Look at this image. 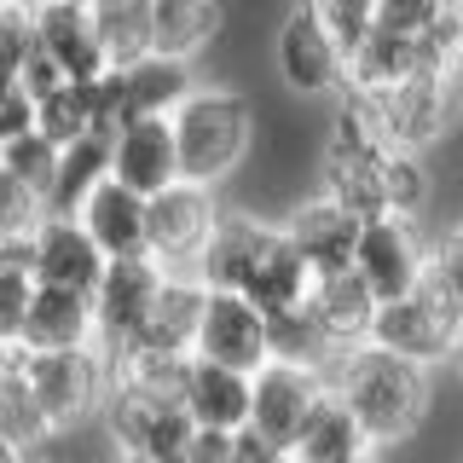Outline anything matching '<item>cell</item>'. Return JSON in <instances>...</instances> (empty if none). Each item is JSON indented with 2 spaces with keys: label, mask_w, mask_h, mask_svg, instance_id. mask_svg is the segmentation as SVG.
Returning <instances> with one entry per match:
<instances>
[{
  "label": "cell",
  "mask_w": 463,
  "mask_h": 463,
  "mask_svg": "<svg viewBox=\"0 0 463 463\" xmlns=\"http://www.w3.org/2000/svg\"><path fill=\"white\" fill-rule=\"evenodd\" d=\"M336 388L354 405V417L365 423L371 446L405 440L429 411V365L405 354H388L376 342H354L336 354Z\"/></svg>",
  "instance_id": "6da1fadb"
},
{
  "label": "cell",
  "mask_w": 463,
  "mask_h": 463,
  "mask_svg": "<svg viewBox=\"0 0 463 463\" xmlns=\"http://www.w3.org/2000/svg\"><path fill=\"white\" fill-rule=\"evenodd\" d=\"M168 122H174V151H180V180L197 185H221L250 156L255 139V116L232 87H192L168 110Z\"/></svg>",
  "instance_id": "7a4b0ae2"
},
{
  "label": "cell",
  "mask_w": 463,
  "mask_h": 463,
  "mask_svg": "<svg viewBox=\"0 0 463 463\" xmlns=\"http://www.w3.org/2000/svg\"><path fill=\"white\" fill-rule=\"evenodd\" d=\"M359 116L383 134L394 151H429L434 139L452 128L458 116V81L452 76H429V70H411L400 81H383V87H365L354 93Z\"/></svg>",
  "instance_id": "3957f363"
},
{
  "label": "cell",
  "mask_w": 463,
  "mask_h": 463,
  "mask_svg": "<svg viewBox=\"0 0 463 463\" xmlns=\"http://www.w3.org/2000/svg\"><path fill=\"white\" fill-rule=\"evenodd\" d=\"M18 365L35 388L41 411L52 429H76L81 417H93L105 405V354L99 347H18Z\"/></svg>",
  "instance_id": "277c9868"
},
{
  "label": "cell",
  "mask_w": 463,
  "mask_h": 463,
  "mask_svg": "<svg viewBox=\"0 0 463 463\" xmlns=\"http://www.w3.org/2000/svg\"><path fill=\"white\" fill-rule=\"evenodd\" d=\"M388 163H394V145L359 116V105H347L325 145V192L359 214H388Z\"/></svg>",
  "instance_id": "5b68a950"
},
{
  "label": "cell",
  "mask_w": 463,
  "mask_h": 463,
  "mask_svg": "<svg viewBox=\"0 0 463 463\" xmlns=\"http://www.w3.org/2000/svg\"><path fill=\"white\" fill-rule=\"evenodd\" d=\"M318 388H325L318 365H307L301 354H284V347H279V354H267L250 371V429L279 458H289V446H296L301 423H307Z\"/></svg>",
  "instance_id": "8992f818"
},
{
  "label": "cell",
  "mask_w": 463,
  "mask_h": 463,
  "mask_svg": "<svg viewBox=\"0 0 463 463\" xmlns=\"http://www.w3.org/2000/svg\"><path fill=\"white\" fill-rule=\"evenodd\" d=\"M105 423H110V440L128 458H151V463H185V446H192V429H197L180 400L139 394L128 383H110Z\"/></svg>",
  "instance_id": "52a82bcc"
},
{
  "label": "cell",
  "mask_w": 463,
  "mask_h": 463,
  "mask_svg": "<svg viewBox=\"0 0 463 463\" xmlns=\"http://www.w3.org/2000/svg\"><path fill=\"white\" fill-rule=\"evenodd\" d=\"M214 185L197 180H168L163 192L145 197V250L163 260L168 272H192L203 243L214 232Z\"/></svg>",
  "instance_id": "ba28073f"
},
{
  "label": "cell",
  "mask_w": 463,
  "mask_h": 463,
  "mask_svg": "<svg viewBox=\"0 0 463 463\" xmlns=\"http://www.w3.org/2000/svg\"><path fill=\"white\" fill-rule=\"evenodd\" d=\"M192 354L214 359V365L255 371L260 359L272 354V318L260 313L243 289H209V296H203V318H197Z\"/></svg>",
  "instance_id": "9c48e42d"
},
{
  "label": "cell",
  "mask_w": 463,
  "mask_h": 463,
  "mask_svg": "<svg viewBox=\"0 0 463 463\" xmlns=\"http://www.w3.org/2000/svg\"><path fill=\"white\" fill-rule=\"evenodd\" d=\"M429 243L417 238V214H365L354 243V272L371 284L376 301H394L417 284Z\"/></svg>",
  "instance_id": "30bf717a"
},
{
  "label": "cell",
  "mask_w": 463,
  "mask_h": 463,
  "mask_svg": "<svg viewBox=\"0 0 463 463\" xmlns=\"http://www.w3.org/2000/svg\"><path fill=\"white\" fill-rule=\"evenodd\" d=\"M163 272L168 267L151 250L110 255L105 260V272H99V284H93V318H99V342H105V347H122V342L139 336V325H145V313H151V296H156V284H163Z\"/></svg>",
  "instance_id": "8fae6325"
},
{
  "label": "cell",
  "mask_w": 463,
  "mask_h": 463,
  "mask_svg": "<svg viewBox=\"0 0 463 463\" xmlns=\"http://www.w3.org/2000/svg\"><path fill=\"white\" fill-rule=\"evenodd\" d=\"M359 226H365V214H359V209H347L342 197L318 192V197L301 203V209H289L284 238L301 250V260H307L313 279H318V272H342V267H354Z\"/></svg>",
  "instance_id": "7c38bea8"
},
{
  "label": "cell",
  "mask_w": 463,
  "mask_h": 463,
  "mask_svg": "<svg viewBox=\"0 0 463 463\" xmlns=\"http://www.w3.org/2000/svg\"><path fill=\"white\" fill-rule=\"evenodd\" d=\"M301 313H307L318 347H330V359H336L342 347H354V342L371 336L376 296H371V284L359 279L354 267H342V272H318L313 289H307V307H301Z\"/></svg>",
  "instance_id": "4fadbf2b"
},
{
  "label": "cell",
  "mask_w": 463,
  "mask_h": 463,
  "mask_svg": "<svg viewBox=\"0 0 463 463\" xmlns=\"http://www.w3.org/2000/svg\"><path fill=\"white\" fill-rule=\"evenodd\" d=\"M105 250L93 243V232H87L76 214H41L35 238H29V267H35L41 284H70V289H87L93 296L99 272H105Z\"/></svg>",
  "instance_id": "5bb4252c"
},
{
  "label": "cell",
  "mask_w": 463,
  "mask_h": 463,
  "mask_svg": "<svg viewBox=\"0 0 463 463\" xmlns=\"http://www.w3.org/2000/svg\"><path fill=\"white\" fill-rule=\"evenodd\" d=\"M365 342L388 347V354H405L417 365H440V359H452V318L440 307H429L417 289H405L394 301H376Z\"/></svg>",
  "instance_id": "9a60e30c"
},
{
  "label": "cell",
  "mask_w": 463,
  "mask_h": 463,
  "mask_svg": "<svg viewBox=\"0 0 463 463\" xmlns=\"http://www.w3.org/2000/svg\"><path fill=\"white\" fill-rule=\"evenodd\" d=\"M279 76L289 93H330L342 87V47L307 0H296V12L279 29Z\"/></svg>",
  "instance_id": "2e32d148"
},
{
  "label": "cell",
  "mask_w": 463,
  "mask_h": 463,
  "mask_svg": "<svg viewBox=\"0 0 463 463\" xmlns=\"http://www.w3.org/2000/svg\"><path fill=\"white\" fill-rule=\"evenodd\" d=\"M110 174L122 185H134V192H163L168 180H180V151H174V122L168 116H128L122 128H116L110 139Z\"/></svg>",
  "instance_id": "e0dca14e"
},
{
  "label": "cell",
  "mask_w": 463,
  "mask_h": 463,
  "mask_svg": "<svg viewBox=\"0 0 463 463\" xmlns=\"http://www.w3.org/2000/svg\"><path fill=\"white\" fill-rule=\"evenodd\" d=\"M35 41L64 64L70 81H93L110 70L105 41H99L93 6L87 0H35Z\"/></svg>",
  "instance_id": "ac0fdd59"
},
{
  "label": "cell",
  "mask_w": 463,
  "mask_h": 463,
  "mask_svg": "<svg viewBox=\"0 0 463 463\" xmlns=\"http://www.w3.org/2000/svg\"><path fill=\"white\" fill-rule=\"evenodd\" d=\"M18 347H99V318H93V296L70 284H41L29 296Z\"/></svg>",
  "instance_id": "d6986e66"
},
{
  "label": "cell",
  "mask_w": 463,
  "mask_h": 463,
  "mask_svg": "<svg viewBox=\"0 0 463 463\" xmlns=\"http://www.w3.org/2000/svg\"><path fill=\"white\" fill-rule=\"evenodd\" d=\"M365 452H376L365 423H359L354 405L342 400V388L325 383L318 400H313V411H307V423L296 434V446H289V458H301V463H354Z\"/></svg>",
  "instance_id": "ffe728a7"
},
{
  "label": "cell",
  "mask_w": 463,
  "mask_h": 463,
  "mask_svg": "<svg viewBox=\"0 0 463 463\" xmlns=\"http://www.w3.org/2000/svg\"><path fill=\"white\" fill-rule=\"evenodd\" d=\"M76 221L93 232V243L105 255H139L145 250V192L122 185L116 174H105V180L76 203Z\"/></svg>",
  "instance_id": "44dd1931"
},
{
  "label": "cell",
  "mask_w": 463,
  "mask_h": 463,
  "mask_svg": "<svg viewBox=\"0 0 463 463\" xmlns=\"http://www.w3.org/2000/svg\"><path fill=\"white\" fill-rule=\"evenodd\" d=\"M267 238H272V226L255 221V214H214V232L192 272L209 289H243V279L255 272L260 250H267Z\"/></svg>",
  "instance_id": "7402d4cb"
},
{
  "label": "cell",
  "mask_w": 463,
  "mask_h": 463,
  "mask_svg": "<svg viewBox=\"0 0 463 463\" xmlns=\"http://www.w3.org/2000/svg\"><path fill=\"white\" fill-rule=\"evenodd\" d=\"M307 289H313V267L301 260L296 243L284 238V226H272V238H267V250H260L255 272L243 279V296H250L267 318H284V313L307 307Z\"/></svg>",
  "instance_id": "603a6c76"
},
{
  "label": "cell",
  "mask_w": 463,
  "mask_h": 463,
  "mask_svg": "<svg viewBox=\"0 0 463 463\" xmlns=\"http://www.w3.org/2000/svg\"><path fill=\"white\" fill-rule=\"evenodd\" d=\"M180 405L192 411V423L243 429V423H250V371L214 365V359H197V354H192V376H185Z\"/></svg>",
  "instance_id": "cb8c5ba5"
},
{
  "label": "cell",
  "mask_w": 463,
  "mask_h": 463,
  "mask_svg": "<svg viewBox=\"0 0 463 463\" xmlns=\"http://www.w3.org/2000/svg\"><path fill=\"white\" fill-rule=\"evenodd\" d=\"M203 296H209V284H203L197 272H163V284H156V296H151V313H145V325H139L134 342L185 347V354H192L197 318H203Z\"/></svg>",
  "instance_id": "d4e9b609"
},
{
  "label": "cell",
  "mask_w": 463,
  "mask_h": 463,
  "mask_svg": "<svg viewBox=\"0 0 463 463\" xmlns=\"http://www.w3.org/2000/svg\"><path fill=\"white\" fill-rule=\"evenodd\" d=\"M185 376H192V354H185V347H156V342L110 347V383H128V388H139V394L180 400Z\"/></svg>",
  "instance_id": "484cf974"
},
{
  "label": "cell",
  "mask_w": 463,
  "mask_h": 463,
  "mask_svg": "<svg viewBox=\"0 0 463 463\" xmlns=\"http://www.w3.org/2000/svg\"><path fill=\"white\" fill-rule=\"evenodd\" d=\"M122 87H128V105H134V116H139V110L168 116V110L197 87V70H192V58L156 52V47H151V52H139L134 64H122Z\"/></svg>",
  "instance_id": "4316f807"
},
{
  "label": "cell",
  "mask_w": 463,
  "mask_h": 463,
  "mask_svg": "<svg viewBox=\"0 0 463 463\" xmlns=\"http://www.w3.org/2000/svg\"><path fill=\"white\" fill-rule=\"evenodd\" d=\"M0 434L12 440V452H41V446L52 440V423H47V411H41V400H35V388H29V376L18 365V347H6L0 354Z\"/></svg>",
  "instance_id": "83f0119b"
},
{
  "label": "cell",
  "mask_w": 463,
  "mask_h": 463,
  "mask_svg": "<svg viewBox=\"0 0 463 463\" xmlns=\"http://www.w3.org/2000/svg\"><path fill=\"white\" fill-rule=\"evenodd\" d=\"M110 139L116 134H105V128H87L70 145H58V174H52V192H47L52 214H76V203L110 174Z\"/></svg>",
  "instance_id": "f1b7e54d"
},
{
  "label": "cell",
  "mask_w": 463,
  "mask_h": 463,
  "mask_svg": "<svg viewBox=\"0 0 463 463\" xmlns=\"http://www.w3.org/2000/svg\"><path fill=\"white\" fill-rule=\"evenodd\" d=\"M151 6V47L197 58L221 35V0H145Z\"/></svg>",
  "instance_id": "f546056e"
},
{
  "label": "cell",
  "mask_w": 463,
  "mask_h": 463,
  "mask_svg": "<svg viewBox=\"0 0 463 463\" xmlns=\"http://www.w3.org/2000/svg\"><path fill=\"white\" fill-rule=\"evenodd\" d=\"M417 70V35H394V29H365L359 47L342 58V87L365 93V87H383V81H400Z\"/></svg>",
  "instance_id": "4dcf8cb0"
},
{
  "label": "cell",
  "mask_w": 463,
  "mask_h": 463,
  "mask_svg": "<svg viewBox=\"0 0 463 463\" xmlns=\"http://www.w3.org/2000/svg\"><path fill=\"white\" fill-rule=\"evenodd\" d=\"M93 24H99L110 70L134 64L139 52H151V6L145 0H93Z\"/></svg>",
  "instance_id": "1f68e13d"
},
{
  "label": "cell",
  "mask_w": 463,
  "mask_h": 463,
  "mask_svg": "<svg viewBox=\"0 0 463 463\" xmlns=\"http://www.w3.org/2000/svg\"><path fill=\"white\" fill-rule=\"evenodd\" d=\"M417 70L429 76H463V0H434L417 29Z\"/></svg>",
  "instance_id": "d6a6232c"
},
{
  "label": "cell",
  "mask_w": 463,
  "mask_h": 463,
  "mask_svg": "<svg viewBox=\"0 0 463 463\" xmlns=\"http://www.w3.org/2000/svg\"><path fill=\"white\" fill-rule=\"evenodd\" d=\"M35 128L52 145H70L93 128V81H58L47 99H35Z\"/></svg>",
  "instance_id": "836d02e7"
},
{
  "label": "cell",
  "mask_w": 463,
  "mask_h": 463,
  "mask_svg": "<svg viewBox=\"0 0 463 463\" xmlns=\"http://www.w3.org/2000/svg\"><path fill=\"white\" fill-rule=\"evenodd\" d=\"M0 168H12L24 185H35L41 197L52 192V174H58V145L41 134V128H24V134L0 139Z\"/></svg>",
  "instance_id": "e575fe53"
},
{
  "label": "cell",
  "mask_w": 463,
  "mask_h": 463,
  "mask_svg": "<svg viewBox=\"0 0 463 463\" xmlns=\"http://www.w3.org/2000/svg\"><path fill=\"white\" fill-rule=\"evenodd\" d=\"M29 296H35V267H29V255L0 250V342L6 347H18Z\"/></svg>",
  "instance_id": "d590c367"
},
{
  "label": "cell",
  "mask_w": 463,
  "mask_h": 463,
  "mask_svg": "<svg viewBox=\"0 0 463 463\" xmlns=\"http://www.w3.org/2000/svg\"><path fill=\"white\" fill-rule=\"evenodd\" d=\"M47 214V197L35 185H24L12 168H0V243H29Z\"/></svg>",
  "instance_id": "8d00e7d4"
},
{
  "label": "cell",
  "mask_w": 463,
  "mask_h": 463,
  "mask_svg": "<svg viewBox=\"0 0 463 463\" xmlns=\"http://www.w3.org/2000/svg\"><path fill=\"white\" fill-rule=\"evenodd\" d=\"M423 272H429V279H434V284H440L446 296H452L458 307H463V226L429 243V255H423Z\"/></svg>",
  "instance_id": "74e56055"
},
{
  "label": "cell",
  "mask_w": 463,
  "mask_h": 463,
  "mask_svg": "<svg viewBox=\"0 0 463 463\" xmlns=\"http://www.w3.org/2000/svg\"><path fill=\"white\" fill-rule=\"evenodd\" d=\"M58 81H70L64 64H58V58L41 47V41H29V52H24V64H18V87H24L29 99H47Z\"/></svg>",
  "instance_id": "f35d334b"
},
{
  "label": "cell",
  "mask_w": 463,
  "mask_h": 463,
  "mask_svg": "<svg viewBox=\"0 0 463 463\" xmlns=\"http://www.w3.org/2000/svg\"><path fill=\"white\" fill-rule=\"evenodd\" d=\"M434 0H371V24L376 29H394V35H417L429 18Z\"/></svg>",
  "instance_id": "ab89813d"
},
{
  "label": "cell",
  "mask_w": 463,
  "mask_h": 463,
  "mask_svg": "<svg viewBox=\"0 0 463 463\" xmlns=\"http://www.w3.org/2000/svg\"><path fill=\"white\" fill-rule=\"evenodd\" d=\"M238 458V429H192V446H185V463H232Z\"/></svg>",
  "instance_id": "60d3db41"
},
{
  "label": "cell",
  "mask_w": 463,
  "mask_h": 463,
  "mask_svg": "<svg viewBox=\"0 0 463 463\" xmlns=\"http://www.w3.org/2000/svg\"><path fill=\"white\" fill-rule=\"evenodd\" d=\"M24 128H35V99L18 81H0V139L24 134Z\"/></svg>",
  "instance_id": "b9f144b4"
},
{
  "label": "cell",
  "mask_w": 463,
  "mask_h": 463,
  "mask_svg": "<svg viewBox=\"0 0 463 463\" xmlns=\"http://www.w3.org/2000/svg\"><path fill=\"white\" fill-rule=\"evenodd\" d=\"M452 359L463 365V313H458V325H452Z\"/></svg>",
  "instance_id": "7bdbcfd3"
},
{
  "label": "cell",
  "mask_w": 463,
  "mask_h": 463,
  "mask_svg": "<svg viewBox=\"0 0 463 463\" xmlns=\"http://www.w3.org/2000/svg\"><path fill=\"white\" fill-rule=\"evenodd\" d=\"M0 458H18V452H12V440H6V434H0Z\"/></svg>",
  "instance_id": "ee69618b"
},
{
  "label": "cell",
  "mask_w": 463,
  "mask_h": 463,
  "mask_svg": "<svg viewBox=\"0 0 463 463\" xmlns=\"http://www.w3.org/2000/svg\"><path fill=\"white\" fill-rule=\"evenodd\" d=\"M0 354H6V342H0Z\"/></svg>",
  "instance_id": "f6af8a7d"
},
{
  "label": "cell",
  "mask_w": 463,
  "mask_h": 463,
  "mask_svg": "<svg viewBox=\"0 0 463 463\" xmlns=\"http://www.w3.org/2000/svg\"><path fill=\"white\" fill-rule=\"evenodd\" d=\"M29 6H35V0H29Z\"/></svg>",
  "instance_id": "bcb514c9"
}]
</instances>
